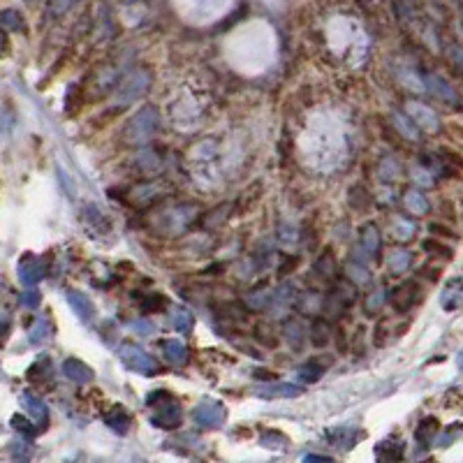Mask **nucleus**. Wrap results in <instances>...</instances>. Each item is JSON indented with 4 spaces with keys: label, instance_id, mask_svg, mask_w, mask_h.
I'll use <instances>...</instances> for the list:
<instances>
[{
    "label": "nucleus",
    "instance_id": "1",
    "mask_svg": "<svg viewBox=\"0 0 463 463\" xmlns=\"http://www.w3.org/2000/svg\"><path fill=\"white\" fill-rule=\"evenodd\" d=\"M146 406L151 408V415L149 420L153 426H158V429H165V431H172L176 426H181V408L176 399L165 389H158V392L149 394V399H146Z\"/></svg>",
    "mask_w": 463,
    "mask_h": 463
},
{
    "label": "nucleus",
    "instance_id": "2",
    "mask_svg": "<svg viewBox=\"0 0 463 463\" xmlns=\"http://www.w3.org/2000/svg\"><path fill=\"white\" fill-rule=\"evenodd\" d=\"M160 126V114L156 107H144L132 116L130 123L126 126V144L130 146H144L151 142V137L158 132Z\"/></svg>",
    "mask_w": 463,
    "mask_h": 463
},
{
    "label": "nucleus",
    "instance_id": "3",
    "mask_svg": "<svg viewBox=\"0 0 463 463\" xmlns=\"http://www.w3.org/2000/svg\"><path fill=\"white\" fill-rule=\"evenodd\" d=\"M151 86V72L149 70H135L130 72V75L123 79L121 86L116 88V95H114V102L119 107H128L132 105L137 98H142V95L149 91Z\"/></svg>",
    "mask_w": 463,
    "mask_h": 463
},
{
    "label": "nucleus",
    "instance_id": "4",
    "mask_svg": "<svg viewBox=\"0 0 463 463\" xmlns=\"http://www.w3.org/2000/svg\"><path fill=\"white\" fill-rule=\"evenodd\" d=\"M121 359L123 364L128 366L130 371H137V373H144V376H156V373L160 371L158 362L153 359L149 352H144L139 345H130L126 343L121 348Z\"/></svg>",
    "mask_w": 463,
    "mask_h": 463
},
{
    "label": "nucleus",
    "instance_id": "5",
    "mask_svg": "<svg viewBox=\"0 0 463 463\" xmlns=\"http://www.w3.org/2000/svg\"><path fill=\"white\" fill-rule=\"evenodd\" d=\"M406 116H410L417 128H422L424 132H438L440 130V119L436 116L431 107L422 105L420 100H408L406 102Z\"/></svg>",
    "mask_w": 463,
    "mask_h": 463
},
{
    "label": "nucleus",
    "instance_id": "6",
    "mask_svg": "<svg viewBox=\"0 0 463 463\" xmlns=\"http://www.w3.org/2000/svg\"><path fill=\"white\" fill-rule=\"evenodd\" d=\"M19 281L26 285L28 290H33L35 285H38L44 274H47V269H44V262L40 260V257H33V255H26L24 260L19 262Z\"/></svg>",
    "mask_w": 463,
    "mask_h": 463
},
{
    "label": "nucleus",
    "instance_id": "7",
    "mask_svg": "<svg viewBox=\"0 0 463 463\" xmlns=\"http://www.w3.org/2000/svg\"><path fill=\"white\" fill-rule=\"evenodd\" d=\"M420 299V288L417 283H401L399 288L389 292V304H392L399 313H408L410 308L417 304Z\"/></svg>",
    "mask_w": 463,
    "mask_h": 463
},
{
    "label": "nucleus",
    "instance_id": "8",
    "mask_svg": "<svg viewBox=\"0 0 463 463\" xmlns=\"http://www.w3.org/2000/svg\"><path fill=\"white\" fill-rule=\"evenodd\" d=\"M223 420H225V408L216 401H204L195 408V422L200 426L213 429V426L223 424Z\"/></svg>",
    "mask_w": 463,
    "mask_h": 463
},
{
    "label": "nucleus",
    "instance_id": "9",
    "mask_svg": "<svg viewBox=\"0 0 463 463\" xmlns=\"http://www.w3.org/2000/svg\"><path fill=\"white\" fill-rule=\"evenodd\" d=\"M424 86L429 88V93L436 95L438 100L447 102V105H459L457 91H454V88L447 84L443 77H438V75H426V77H424Z\"/></svg>",
    "mask_w": 463,
    "mask_h": 463
},
{
    "label": "nucleus",
    "instance_id": "10",
    "mask_svg": "<svg viewBox=\"0 0 463 463\" xmlns=\"http://www.w3.org/2000/svg\"><path fill=\"white\" fill-rule=\"evenodd\" d=\"M410 267H413V253L406 251V248H392V251H389V255H387L389 274L403 276Z\"/></svg>",
    "mask_w": 463,
    "mask_h": 463
},
{
    "label": "nucleus",
    "instance_id": "11",
    "mask_svg": "<svg viewBox=\"0 0 463 463\" xmlns=\"http://www.w3.org/2000/svg\"><path fill=\"white\" fill-rule=\"evenodd\" d=\"M389 123H392L394 132H396V135H399L401 139H410V142H417V139H420V130H417L415 123L408 121L406 114L394 112L392 116H389Z\"/></svg>",
    "mask_w": 463,
    "mask_h": 463
},
{
    "label": "nucleus",
    "instance_id": "12",
    "mask_svg": "<svg viewBox=\"0 0 463 463\" xmlns=\"http://www.w3.org/2000/svg\"><path fill=\"white\" fill-rule=\"evenodd\" d=\"M21 406L26 408V413L33 417V422L35 424H40V426H47V422H49V413H47V406L38 399V396H33V394H24L21 396Z\"/></svg>",
    "mask_w": 463,
    "mask_h": 463
},
{
    "label": "nucleus",
    "instance_id": "13",
    "mask_svg": "<svg viewBox=\"0 0 463 463\" xmlns=\"http://www.w3.org/2000/svg\"><path fill=\"white\" fill-rule=\"evenodd\" d=\"M415 232H417V225L413 220L396 216L392 223V230H389V237H392L396 244H408V241L415 237Z\"/></svg>",
    "mask_w": 463,
    "mask_h": 463
},
{
    "label": "nucleus",
    "instance_id": "14",
    "mask_svg": "<svg viewBox=\"0 0 463 463\" xmlns=\"http://www.w3.org/2000/svg\"><path fill=\"white\" fill-rule=\"evenodd\" d=\"M63 371H65V376L72 382H77V385H88V382L93 380V371L88 369L84 362H79V359H68V362L63 364Z\"/></svg>",
    "mask_w": 463,
    "mask_h": 463
},
{
    "label": "nucleus",
    "instance_id": "15",
    "mask_svg": "<svg viewBox=\"0 0 463 463\" xmlns=\"http://www.w3.org/2000/svg\"><path fill=\"white\" fill-rule=\"evenodd\" d=\"M403 204H406V211L413 213V216H426L429 209H431L429 200H426L420 190H415V188L406 190V195H403Z\"/></svg>",
    "mask_w": 463,
    "mask_h": 463
},
{
    "label": "nucleus",
    "instance_id": "16",
    "mask_svg": "<svg viewBox=\"0 0 463 463\" xmlns=\"http://www.w3.org/2000/svg\"><path fill=\"white\" fill-rule=\"evenodd\" d=\"M283 336H285V341L290 343L292 350H301V348H304L306 334H304V327H301V322H299L297 318H288V320L283 322Z\"/></svg>",
    "mask_w": 463,
    "mask_h": 463
},
{
    "label": "nucleus",
    "instance_id": "17",
    "mask_svg": "<svg viewBox=\"0 0 463 463\" xmlns=\"http://www.w3.org/2000/svg\"><path fill=\"white\" fill-rule=\"evenodd\" d=\"M359 246L366 255H376L380 251V230L373 223L364 225L359 232Z\"/></svg>",
    "mask_w": 463,
    "mask_h": 463
},
{
    "label": "nucleus",
    "instance_id": "18",
    "mask_svg": "<svg viewBox=\"0 0 463 463\" xmlns=\"http://www.w3.org/2000/svg\"><path fill=\"white\" fill-rule=\"evenodd\" d=\"M105 422L109 424V429H114L116 433H128V429H130V424H132V420H130V415L126 413V408L123 406H114L109 413L105 415Z\"/></svg>",
    "mask_w": 463,
    "mask_h": 463
},
{
    "label": "nucleus",
    "instance_id": "19",
    "mask_svg": "<svg viewBox=\"0 0 463 463\" xmlns=\"http://www.w3.org/2000/svg\"><path fill=\"white\" fill-rule=\"evenodd\" d=\"M163 352H165L167 362L174 366H183L188 362V348L181 341H174V338H169V341L163 343Z\"/></svg>",
    "mask_w": 463,
    "mask_h": 463
},
{
    "label": "nucleus",
    "instance_id": "20",
    "mask_svg": "<svg viewBox=\"0 0 463 463\" xmlns=\"http://www.w3.org/2000/svg\"><path fill=\"white\" fill-rule=\"evenodd\" d=\"M332 334H334V329H332V325H329L325 318H318V320L313 322L311 341H313L315 348H325V345H329V341H332Z\"/></svg>",
    "mask_w": 463,
    "mask_h": 463
},
{
    "label": "nucleus",
    "instance_id": "21",
    "mask_svg": "<svg viewBox=\"0 0 463 463\" xmlns=\"http://www.w3.org/2000/svg\"><path fill=\"white\" fill-rule=\"evenodd\" d=\"M68 301H70V306L75 308V313H77L84 322L93 318L95 308H93V304H91V299L84 297L82 292H75V290L68 292Z\"/></svg>",
    "mask_w": 463,
    "mask_h": 463
},
{
    "label": "nucleus",
    "instance_id": "22",
    "mask_svg": "<svg viewBox=\"0 0 463 463\" xmlns=\"http://www.w3.org/2000/svg\"><path fill=\"white\" fill-rule=\"evenodd\" d=\"M403 459V445L399 443H380L376 447L378 463H399Z\"/></svg>",
    "mask_w": 463,
    "mask_h": 463
},
{
    "label": "nucleus",
    "instance_id": "23",
    "mask_svg": "<svg viewBox=\"0 0 463 463\" xmlns=\"http://www.w3.org/2000/svg\"><path fill=\"white\" fill-rule=\"evenodd\" d=\"M264 399H292V396H299V387L297 385H288V382H281V385H271V387H262L257 392Z\"/></svg>",
    "mask_w": 463,
    "mask_h": 463
},
{
    "label": "nucleus",
    "instance_id": "24",
    "mask_svg": "<svg viewBox=\"0 0 463 463\" xmlns=\"http://www.w3.org/2000/svg\"><path fill=\"white\" fill-rule=\"evenodd\" d=\"M348 200H350V207L355 211H366L373 207L371 193L366 190V186H352L348 193Z\"/></svg>",
    "mask_w": 463,
    "mask_h": 463
},
{
    "label": "nucleus",
    "instance_id": "25",
    "mask_svg": "<svg viewBox=\"0 0 463 463\" xmlns=\"http://www.w3.org/2000/svg\"><path fill=\"white\" fill-rule=\"evenodd\" d=\"M378 176L382 181H396L401 176V165H399V160L396 158H392V156H385L378 163Z\"/></svg>",
    "mask_w": 463,
    "mask_h": 463
},
{
    "label": "nucleus",
    "instance_id": "26",
    "mask_svg": "<svg viewBox=\"0 0 463 463\" xmlns=\"http://www.w3.org/2000/svg\"><path fill=\"white\" fill-rule=\"evenodd\" d=\"M348 306L350 304L341 295H338L336 290L329 292V295L325 297V301H322V311H325L327 315H332V318H338V315H341Z\"/></svg>",
    "mask_w": 463,
    "mask_h": 463
},
{
    "label": "nucleus",
    "instance_id": "27",
    "mask_svg": "<svg viewBox=\"0 0 463 463\" xmlns=\"http://www.w3.org/2000/svg\"><path fill=\"white\" fill-rule=\"evenodd\" d=\"M348 281L350 283H357V285H364V283H369L371 281V271H369V267H366L364 262H359V260H350L348 262Z\"/></svg>",
    "mask_w": 463,
    "mask_h": 463
},
{
    "label": "nucleus",
    "instance_id": "28",
    "mask_svg": "<svg viewBox=\"0 0 463 463\" xmlns=\"http://www.w3.org/2000/svg\"><path fill=\"white\" fill-rule=\"evenodd\" d=\"M315 274L322 276L325 281L334 278L336 274V260H334V251H325L320 255V260L315 262Z\"/></svg>",
    "mask_w": 463,
    "mask_h": 463
},
{
    "label": "nucleus",
    "instance_id": "29",
    "mask_svg": "<svg viewBox=\"0 0 463 463\" xmlns=\"http://www.w3.org/2000/svg\"><path fill=\"white\" fill-rule=\"evenodd\" d=\"M320 295L318 292H304L301 297H297V308H299V313L301 315H315L322 308V304H320V299H318Z\"/></svg>",
    "mask_w": 463,
    "mask_h": 463
},
{
    "label": "nucleus",
    "instance_id": "30",
    "mask_svg": "<svg viewBox=\"0 0 463 463\" xmlns=\"http://www.w3.org/2000/svg\"><path fill=\"white\" fill-rule=\"evenodd\" d=\"M255 338L260 341V345H264V348H276L278 345V334L269 322H260V325L255 327Z\"/></svg>",
    "mask_w": 463,
    "mask_h": 463
},
{
    "label": "nucleus",
    "instance_id": "31",
    "mask_svg": "<svg viewBox=\"0 0 463 463\" xmlns=\"http://www.w3.org/2000/svg\"><path fill=\"white\" fill-rule=\"evenodd\" d=\"M461 304H463V285L450 283V288H447L443 295V306L447 308V311H452V308H457Z\"/></svg>",
    "mask_w": 463,
    "mask_h": 463
},
{
    "label": "nucleus",
    "instance_id": "32",
    "mask_svg": "<svg viewBox=\"0 0 463 463\" xmlns=\"http://www.w3.org/2000/svg\"><path fill=\"white\" fill-rule=\"evenodd\" d=\"M172 325H174V329H179V332L188 334L195 325V318H193V313L186 311V308H176L172 315Z\"/></svg>",
    "mask_w": 463,
    "mask_h": 463
},
{
    "label": "nucleus",
    "instance_id": "33",
    "mask_svg": "<svg viewBox=\"0 0 463 463\" xmlns=\"http://www.w3.org/2000/svg\"><path fill=\"white\" fill-rule=\"evenodd\" d=\"M322 373H325V366L311 362V364L301 366V369L297 371V378H299L301 382H306V385H313V382H318V380L322 378Z\"/></svg>",
    "mask_w": 463,
    "mask_h": 463
},
{
    "label": "nucleus",
    "instance_id": "34",
    "mask_svg": "<svg viewBox=\"0 0 463 463\" xmlns=\"http://www.w3.org/2000/svg\"><path fill=\"white\" fill-rule=\"evenodd\" d=\"M24 24V17L17 12V10H3L0 12V26L5 28V31H17Z\"/></svg>",
    "mask_w": 463,
    "mask_h": 463
},
{
    "label": "nucleus",
    "instance_id": "35",
    "mask_svg": "<svg viewBox=\"0 0 463 463\" xmlns=\"http://www.w3.org/2000/svg\"><path fill=\"white\" fill-rule=\"evenodd\" d=\"M142 195V200H139V204H149V202H153V200H158L160 197V188H158V183H146V186H139V188H135V193H132V197H137Z\"/></svg>",
    "mask_w": 463,
    "mask_h": 463
},
{
    "label": "nucleus",
    "instance_id": "36",
    "mask_svg": "<svg viewBox=\"0 0 463 463\" xmlns=\"http://www.w3.org/2000/svg\"><path fill=\"white\" fill-rule=\"evenodd\" d=\"M436 431H438V420L436 417H426V420H422L420 429H417V440L420 443H429Z\"/></svg>",
    "mask_w": 463,
    "mask_h": 463
},
{
    "label": "nucleus",
    "instance_id": "37",
    "mask_svg": "<svg viewBox=\"0 0 463 463\" xmlns=\"http://www.w3.org/2000/svg\"><path fill=\"white\" fill-rule=\"evenodd\" d=\"M49 334H51V322L47 318H38L35 327L31 329V341L33 343H42V341H47Z\"/></svg>",
    "mask_w": 463,
    "mask_h": 463
},
{
    "label": "nucleus",
    "instance_id": "38",
    "mask_svg": "<svg viewBox=\"0 0 463 463\" xmlns=\"http://www.w3.org/2000/svg\"><path fill=\"white\" fill-rule=\"evenodd\" d=\"M385 304H387V292L385 290H376L373 295L366 297L364 308H366V313H378Z\"/></svg>",
    "mask_w": 463,
    "mask_h": 463
},
{
    "label": "nucleus",
    "instance_id": "39",
    "mask_svg": "<svg viewBox=\"0 0 463 463\" xmlns=\"http://www.w3.org/2000/svg\"><path fill=\"white\" fill-rule=\"evenodd\" d=\"M329 438H332V443H334V445L343 447V450H348V447L355 445V436H352V431H350V429H338V431H334Z\"/></svg>",
    "mask_w": 463,
    "mask_h": 463
},
{
    "label": "nucleus",
    "instance_id": "40",
    "mask_svg": "<svg viewBox=\"0 0 463 463\" xmlns=\"http://www.w3.org/2000/svg\"><path fill=\"white\" fill-rule=\"evenodd\" d=\"M424 251L429 255H438L443 257V260H452V251L447 248L445 244H440V241H424Z\"/></svg>",
    "mask_w": 463,
    "mask_h": 463
},
{
    "label": "nucleus",
    "instance_id": "41",
    "mask_svg": "<svg viewBox=\"0 0 463 463\" xmlns=\"http://www.w3.org/2000/svg\"><path fill=\"white\" fill-rule=\"evenodd\" d=\"M44 376H49V359L42 357L38 364L31 366V371H28V378L31 380H42Z\"/></svg>",
    "mask_w": 463,
    "mask_h": 463
},
{
    "label": "nucleus",
    "instance_id": "42",
    "mask_svg": "<svg viewBox=\"0 0 463 463\" xmlns=\"http://www.w3.org/2000/svg\"><path fill=\"white\" fill-rule=\"evenodd\" d=\"M447 58H450V63H452V68L459 72V75L463 77V51H461V47H457V44H452L450 49H447Z\"/></svg>",
    "mask_w": 463,
    "mask_h": 463
},
{
    "label": "nucleus",
    "instance_id": "43",
    "mask_svg": "<svg viewBox=\"0 0 463 463\" xmlns=\"http://www.w3.org/2000/svg\"><path fill=\"white\" fill-rule=\"evenodd\" d=\"M40 292L38 290H26L24 295L19 297V304L24 308H38L40 306Z\"/></svg>",
    "mask_w": 463,
    "mask_h": 463
},
{
    "label": "nucleus",
    "instance_id": "44",
    "mask_svg": "<svg viewBox=\"0 0 463 463\" xmlns=\"http://www.w3.org/2000/svg\"><path fill=\"white\" fill-rule=\"evenodd\" d=\"M163 308H167V301H165V297H160V295H153V297H149L144 301V311L146 313H156V311H163Z\"/></svg>",
    "mask_w": 463,
    "mask_h": 463
},
{
    "label": "nucleus",
    "instance_id": "45",
    "mask_svg": "<svg viewBox=\"0 0 463 463\" xmlns=\"http://www.w3.org/2000/svg\"><path fill=\"white\" fill-rule=\"evenodd\" d=\"M387 327H389V320H387V318H382V320L378 322V325H376V329H373V343L380 345V348L387 343V334H385V329H387Z\"/></svg>",
    "mask_w": 463,
    "mask_h": 463
},
{
    "label": "nucleus",
    "instance_id": "46",
    "mask_svg": "<svg viewBox=\"0 0 463 463\" xmlns=\"http://www.w3.org/2000/svg\"><path fill=\"white\" fill-rule=\"evenodd\" d=\"M12 424H14V429L21 431V433H26V436H33V433L38 431V429H31V424H28L24 417H19V415L12 417Z\"/></svg>",
    "mask_w": 463,
    "mask_h": 463
},
{
    "label": "nucleus",
    "instance_id": "47",
    "mask_svg": "<svg viewBox=\"0 0 463 463\" xmlns=\"http://www.w3.org/2000/svg\"><path fill=\"white\" fill-rule=\"evenodd\" d=\"M299 267V260L297 257H288V260H285V264L281 269H278V278H285V276H290L292 271H295Z\"/></svg>",
    "mask_w": 463,
    "mask_h": 463
},
{
    "label": "nucleus",
    "instance_id": "48",
    "mask_svg": "<svg viewBox=\"0 0 463 463\" xmlns=\"http://www.w3.org/2000/svg\"><path fill=\"white\" fill-rule=\"evenodd\" d=\"M132 329H135L137 334H142V336H149L151 332H153V325L149 320H142V322H135V325H132Z\"/></svg>",
    "mask_w": 463,
    "mask_h": 463
},
{
    "label": "nucleus",
    "instance_id": "49",
    "mask_svg": "<svg viewBox=\"0 0 463 463\" xmlns=\"http://www.w3.org/2000/svg\"><path fill=\"white\" fill-rule=\"evenodd\" d=\"M334 336H336V341H338V352H345L348 350V343H345V332L341 327H336L334 329Z\"/></svg>",
    "mask_w": 463,
    "mask_h": 463
},
{
    "label": "nucleus",
    "instance_id": "50",
    "mask_svg": "<svg viewBox=\"0 0 463 463\" xmlns=\"http://www.w3.org/2000/svg\"><path fill=\"white\" fill-rule=\"evenodd\" d=\"M304 463H336V461L329 459V457H320V454H308V457L304 459Z\"/></svg>",
    "mask_w": 463,
    "mask_h": 463
},
{
    "label": "nucleus",
    "instance_id": "51",
    "mask_svg": "<svg viewBox=\"0 0 463 463\" xmlns=\"http://www.w3.org/2000/svg\"><path fill=\"white\" fill-rule=\"evenodd\" d=\"M431 232H438V234H443V237H454V232H450L447 227H440V225H431Z\"/></svg>",
    "mask_w": 463,
    "mask_h": 463
}]
</instances>
